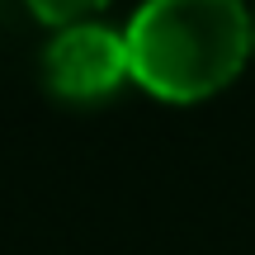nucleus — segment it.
<instances>
[{"instance_id": "obj_1", "label": "nucleus", "mask_w": 255, "mask_h": 255, "mask_svg": "<svg viewBox=\"0 0 255 255\" xmlns=\"http://www.w3.org/2000/svg\"><path fill=\"white\" fill-rule=\"evenodd\" d=\"M123 38L132 81L175 104L232 85L255 52L241 0H146Z\"/></svg>"}, {"instance_id": "obj_2", "label": "nucleus", "mask_w": 255, "mask_h": 255, "mask_svg": "<svg viewBox=\"0 0 255 255\" xmlns=\"http://www.w3.org/2000/svg\"><path fill=\"white\" fill-rule=\"evenodd\" d=\"M128 38L104 24H66L47 47V81L66 100H100L128 81Z\"/></svg>"}, {"instance_id": "obj_3", "label": "nucleus", "mask_w": 255, "mask_h": 255, "mask_svg": "<svg viewBox=\"0 0 255 255\" xmlns=\"http://www.w3.org/2000/svg\"><path fill=\"white\" fill-rule=\"evenodd\" d=\"M33 5L38 19H47V24H76V19L95 14L100 5H109V0H28Z\"/></svg>"}, {"instance_id": "obj_4", "label": "nucleus", "mask_w": 255, "mask_h": 255, "mask_svg": "<svg viewBox=\"0 0 255 255\" xmlns=\"http://www.w3.org/2000/svg\"><path fill=\"white\" fill-rule=\"evenodd\" d=\"M251 38H255V14H251Z\"/></svg>"}]
</instances>
